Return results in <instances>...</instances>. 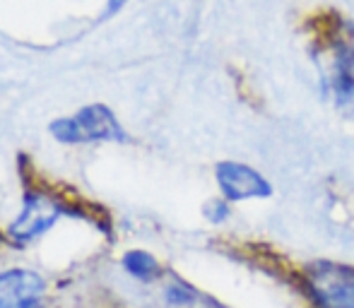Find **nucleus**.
Returning a JSON list of instances; mask_svg holds the SVG:
<instances>
[{
  "instance_id": "0eeeda50",
  "label": "nucleus",
  "mask_w": 354,
  "mask_h": 308,
  "mask_svg": "<svg viewBox=\"0 0 354 308\" xmlns=\"http://www.w3.org/2000/svg\"><path fill=\"white\" fill-rule=\"evenodd\" d=\"M123 267H126L128 275H133L140 282H152L162 275L159 260L147 251H128L123 256Z\"/></svg>"
},
{
  "instance_id": "1a4fd4ad",
  "label": "nucleus",
  "mask_w": 354,
  "mask_h": 308,
  "mask_svg": "<svg viewBox=\"0 0 354 308\" xmlns=\"http://www.w3.org/2000/svg\"><path fill=\"white\" fill-rule=\"evenodd\" d=\"M164 299H167L169 306L183 308V306L196 304L198 294H196V289H193V287L183 285V282H174V285L167 287V291H164Z\"/></svg>"
},
{
  "instance_id": "f257e3e1",
  "label": "nucleus",
  "mask_w": 354,
  "mask_h": 308,
  "mask_svg": "<svg viewBox=\"0 0 354 308\" xmlns=\"http://www.w3.org/2000/svg\"><path fill=\"white\" fill-rule=\"evenodd\" d=\"M313 63L333 108L354 121V19L333 15L326 24V39H316Z\"/></svg>"
},
{
  "instance_id": "7ed1b4c3",
  "label": "nucleus",
  "mask_w": 354,
  "mask_h": 308,
  "mask_svg": "<svg viewBox=\"0 0 354 308\" xmlns=\"http://www.w3.org/2000/svg\"><path fill=\"white\" fill-rule=\"evenodd\" d=\"M48 131L53 137L61 142H71V145H80V142H97V140H113V142H126L128 135L116 121L111 108L104 104H92V106L80 108L75 116L58 118L51 123Z\"/></svg>"
},
{
  "instance_id": "6e6552de",
  "label": "nucleus",
  "mask_w": 354,
  "mask_h": 308,
  "mask_svg": "<svg viewBox=\"0 0 354 308\" xmlns=\"http://www.w3.org/2000/svg\"><path fill=\"white\" fill-rule=\"evenodd\" d=\"M232 207H234L232 202L224 200L222 195H214L205 202V205H203V215H205V220L210 222V224L219 227L232 217Z\"/></svg>"
},
{
  "instance_id": "9d476101",
  "label": "nucleus",
  "mask_w": 354,
  "mask_h": 308,
  "mask_svg": "<svg viewBox=\"0 0 354 308\" xmlns=\"http://www.w3.org/2000/svg\"><path fill=\"white\" fill-rule=\"evenodd\" d=\"M123 3H126V0H111V3H109V8H106V15H113Z\"/></svg>"
},
{
  "instance_id": "f03ea898",
  "label": "nucleus",
  "mask_w": 354,
  "mask_h": 308,
  "mask_svg": "<svg viewBox=\"0 0 354 308\" xmlns=\"http://www.w3.org/2000/svg\"><path fill=\"white\" fill-rule=\"evenodd\" d=\"M301 287L311 308H354V265L313 260L304 265Z\"/></svg>"
},
{
  "instance_id": "20e7f679",
  "label": "nucleus",
  "mask_w": 354,
  "mask_h": 308,
  "mask_svg": "<svg viewBox=\"0 0 354 308\" xmlns=\"http://www.w3.org/2000/svg\"><path fill=\"white\" fill-rule=\"evenodd\" d=\"M214 183H217L219 195L232 205L251 200H270L275 195V186L261 169L251 166L246 162H236V159L217 162Z\"/></svg>"
},
{
  "instance_id": "423d86ee",
  "label": "nucleus",
  "mask_w": 354,
  "mask_h": 308,
  "mask_svg": "<svg viewBox=\"0 0 354 308\" xmlns=\"http://www.w3.org/2000/svg\"><path fill=\"white\" fill-rule=\"evenodd\" d=\"M44 280L29 270L0 272V308H37L44 296Z\"/></svg>"
},
{
  "instance_id": "39448f33",
  "label": "nucleus",
  "mask_w": 354,
  "mask_h": 308,
  "mask_svg": "<svg viewBox=\"0 0 354 308\" xmlns=\"http://www.w3.org/2000/svg\"><path fill=\"white\" fill-rule=\"evenodd\" d=\"M63 215V207L53 198L41 193H29L24 198V207L17 220L10 224V236L17 243H29L44 231H48Z\"/></svg>"
}]
</instances>
